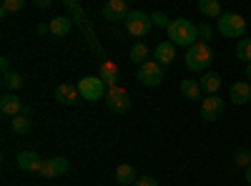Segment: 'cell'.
<instances>
[{
	"label": "cell",
	"mask_w": 251,
	"mask_h": 186,
	"mask_svg": "<svg viewBox=\"0 0 251 186\" xmlns=\"http://www.w3.org/2000/svg\"><path fill=\"white\" fill-rule=\"evenodd\" d=\"M169 40L174 46H181V48H191L199 43V26H194L188 18H176L171 20V26H169Z\"/></svg>",
	"instance_id": "1"
},
{
	"label": "cell",
	"mask_w": 251,
	"mask_h": 186,
	"mask_svg": "<svg viewBox=\"0 0 251 186\" xmlns=\"http://www.w3.org/2000/svg\"><path fill=\"white\" fill-rule=\"evenodd\" d=\"M186 68L188 71H194V73H206L208 66L214 63V51L208 43H203V40H199L196 46H191L186 51Z\"/></svg>",
	"instance_id": "2"
},
{
	"label": "cell",
	"mask_w": 251,
	"mask_h": 186,
	"mask_svg": "<svg viewBox=\"0 0 251 186\" xmlns=\"http://www.w3.org/2000/svg\"><path fill=\"white\" fill-rule=\"evenodd\" d=\"M66 8L73 13L75 26L80 28V33H83V35H86V40L91 43V48L100 55V63H103V60H108V58H106V53H103V48H100V43H98V38H96V35H93V30H91V20H88V15H86V13H83V8L75 3V0H66Z\"/></svg>",
	"instance_id": "3"
},
{
	"label": "cell",
	"mask_w": 251,
	"mask_h": 186,
	"mask_svg": "<svg viewBox=\"0 0 251 186\" xmlns=\"http://www.w3.org/2000/svg\"><path fill=\"white\" fill-rule=\"evenodd\" d=\"M216 30L219 35L224 38H234V40H241L244 33H246V20L236 13H224L219 20H216Z\"/></svg>",
	"instance_id": "4"
},
{
	"label": "cell",
	"mask_w": 251,
	"mask_h": 186,
	"mask_svg": "<svg viewBox=\"0 0 251 186\" xmlns=\"http://www.w3.org/2000/svg\"><path fill=\"white\" fill-rule=\"evenodd\" d=\"M136 80L146 88H156L166 80V71H163V66L156 63V60H146L143 66L136 68Z\"/></svg>",
	"instance_id": "5"
},
{
	"label": "cell",
	"mask_w": 251,
	"mask_h": 186,
	"mask_svg": "<svg viewBox=\"0 0 251 186\" xmlns=\"http://www.w3.org/2000/svg\"><path fill=\"white\" fill-rule=\"evenodd\" d=\"M78 93H80L83 101H100L108 93V86L103 83L98 76H83L78 80Z\"/></svg>",
	"instance_id": "6"
},
{
	"label": "cell",
	"mask_w": 251,
	"mask_h": 186,
	"mask_svg": "<svg viewBox=\"0 0 251 186\" xmlns=\"http://www.w3.org/2000/svg\"><path fill=\"white\" fill-rule=\"evenodd\" d=\"M153 28L151 23V15L149 13H143V10H131L128 18H126V30H128L133 38H143V35H149V30Z\"/></svg>",
	"instance_id": "7"
},
{
	"label": "cell",
	"mask_w": 251,
	"mask_h": 186,
	"mask_svg": "<svg viewBox=\"0 0 251 186\" xmlns=\"http://www.w3.org/2000/svg\"><path fill=\"white\" fill-rule=\"evenodd\" d=\"M106 103H108V111H113V113H126L131 108V96L126 93L121 86H113V88H108V93H106Z\"/></svg>",
	"instance_id": "8"
},
{
	"label": "cell",
	"mask_w": 251,
	"mask_h": 186,
	"mask_svg": "<svg viewBox=\"0 0 251 186\" xmlns=\"http://www.w3.org/2000/svg\"><path fill=\"white\" fill-rule=\"evenodd\" d=\"M224 111H226V103L219 96H206L201 101V118L203 121H216L224 116Z\"/></svg>",
	"instance_id": "9"
},
{
	"label": "cell",
	"mask_w": 251,
	"mask_h": 186,
	"mask_svg": "<svg viewBox=\"0 0 251 186\" xmlns=\"http://www.w3.org/2000/svg\"><path fill=\"white\" fill-rule=\"evenodd\" d=\"M128 3L126 0H106L103 3V18L111 20V23H126V18H128Z\"/></svg>",
	"instance_id": "10"
},
{
	"label": "cell",
	"mask_w": 251,
	"mask_h": 186,
	"mask_svg": "<svg viewBox=\"0 0 251 186\" xmlns=\"http://www.w3.org/2000/svg\"><path fill=\"white\" fill-rule=\"evenodd\" d=\"M68 169H71V163H68V159H63V156H53V159H48V161H43V166H40V171L38 174H43V176H63V174H68Z\"/></svg>",
	"instance_id": "11"
},
{
	"label": "cell",
	"mask_w": 251,
	"mask_h": 186,
	"mask_svg": "<svg viewBox=\"0 0 251 186\" xmlns=\"http://www.w3.org/2000/svg\"><path fill=\"white\" fill-rule=\"evenodd\" d=\"M15 163H18L20 171H28V174H35V171H40V166H43V161H40V156L35 151H20L15 156Z\"/></svg>",
	"instance_id": "12"
},
{
	"label": "cell",
	"mask_w": 251,
	"mask_h": 186,
	"mask_svg": "<svg viewBox=\"0 0 251 186\" xmlns=\"http://www.w3.org/2000/svg\"><path fill=\"white\" fill-rule=\"evenodd\" d=\"M153 60L158 66L174 63V60H176V46L171 43V40H161V43L156 46V51H153Z\"/></svg>",
	"instance_id": "13"
},
{
	"label": "cell",
	"mask_w": 251,
	"mask_h": 186,
	"mask_svg": "<svg viewBox=\"0 0 251 186\" xmlns=\"http://www.w3.org/2000/svg\"><path fill=\"white\" fill-rule=\"evenodd\" d=\"M228 101H234L236 106H246V103L251 101V83H246V80L234 83L231 88H228Z\"/></svg>",
	"instance_id": "14"
},
{
	"label": "cell",
	"mask_w": 251,
	"mask_h": 186,
	"mask_svg": "<svg viewBox=\"0 0 251 186\" xmlns=\"http://www.w3.org/2000/svg\"><path fill=\"white\" fill-rule=\"evenodd\" d=\"M73 33V18H66V15H55L50 18V35L55 38H66Z\"/></svg>",
	"instance_id": "15"
},
{
	"label": "cell",
	"mask_w": 251,
	"mask_h": 186,
	"mask_svg": "<svg viewBox=\"0 0 251 186\" xmlns=\"http://www.w3.org/2000/svg\"><path fill=\"white\" fill-rule=\"evenodd\" d=\"M0 111H3L5 116H10V118L20 116V111H23V103H20L18 93H3V98H0Z\"/></svg>",
	"instance_id": "16"
},
{
	"label": "cell",
	"mask_w": 251,
	"mask_h": 186,
	"mask_svg": "<svg viewBox=\"0 0 251 186\" xmlns=\"http://www.w3.org/2000/svg\"><path fill=\"white\" fill-rule=\"evenodd\" d=\"M80 93H78V86H71V83H60L55 86V101L63 103V106H71V103H78Z\"/></svg>",
	"instance_id": "17"
},
{
	"label": "cell",
	"mask_w": 251,
	"mask_h": 186,
	"mask_svg": "<svg viewBox=\"0 0 251 186\" xmlns=\"http://www.w3.org/2000/svg\"><path fill=\"white\" fill-rule=\"evenodd\" d=\"M98 78H100L108 88H113V86H118L121 73H118V68L111 63V60H103V63H100V71H98Z\"/></svg>",
	"instance_id": "18"
},
{
	"label": "cell",
	"mask_w": 251,
	"mask_h": 186,
	"mask_svg": "<svg viewBox=\"0 0 251 186\" xmlns=\"http://www.w3.org/2000/svg\"><path fill=\"white\" fill-rule=\"evenodd\" d=\"M201 91L203 93H208V96H219V88H221V76L219 73H214V71H206L203 76H201Z\"/></svg>",
	"instance_id": "19"
},
{
	"label": "cell",
	"mask_w": 251,
	"mask_h": 186,
	"mask_svg": "<svg viewBox=\"0 0 251 186\" xmlns=\"http://www.w3.org/2000/svg\"><path fill=\"white\" fill-rule=\"evenodd\" d=\"M116 181H118L121 186H131V184H136V181H138L136 169L131 166V163H118V166H116Z\"/></svg>",
	"instance_id": "20"
},
{
	"label": "cell",
	"mask_w": 251,
	"mask_h": 186,
	"mask_svg": "<svg viewBox=\"0 0 251 186\" xmlns=\"http://www.w3.org/2000/svg\"><path fill=\"white\" fill-rule=\"evenodd\" d=\"M201 83L199 80H194V78H183L181 80V96L183 98H188V101H199L201 98Z\"/></svg>",
	"instance_id": "21"
},
{
	"label": "cell",
	"mask_w": 251,
	"mask_h": 186,
	"mask_svg": "<svg viewBox=\"0 0 251 186\" xmlns=\"http://www.w3.org/2000/svg\"><path fill=\"white\" fill-rule=\"evenodd\" d=\"M196 8H199V13H201V15H206V18H216V20H219V18L224 15L219 0H199Z\"/></svg>",
	"instance_id": "22"
},
{
	"label": "cell",
	"mask_w": 251,
	"mask_h": 186,
	"mask_svg": "<svg viewBox=\"0 0 251 186\" xmlns=\"http://www.w3.org/2000/svg\"><path fill=\"white\" fill-rule=\"evenodd\" d=\"M149 58H151V48L146 46V43H141V40H138V43H133V46H131V60H133V63L143 66Z\"/></svg>",
	"instance_id": "23"
},
{
	"label": "cell",
	"mask_w": 251,
	"mask_h": 186,
	"mask_svg": "<svg viewBox=\"0 0 251 186\" xmlns=\"http://www.w3.org/2000/svg\"><path fill=\"white\" fill-rule=\"evenodd\" d=\"M0 83H3L5 93H15L20 86H23V76L15 73V71H10V73H5V76H3V80H0Z\"/></svg>",
	"instance_id": "24"
},
{
	"label": "cell",
	"mask_w": 251,
	"mask_h": 186,
	"mask_svg": "<svg viewBox=\"0 0 251 186\" xmlns=\"http://www.w3.org/2000/svg\"><path fill=\"white\" fill-rule=\"evenodd\" d=\"M10 131H13V133H18V136L28 133V131H30V118H28V116H23V113L15 116V118L10 121Z\"/></svg>",
	"instance_id": "25"
},
{
	"label": "cell",
	"mask_w": 251,
	"mask_h": 186,
	"mask_svg": "<svg viewBox=\"0 0 251 186\" xmlns=\"http://www.w3.org/2000/svg\"><path fill=\"white\" fill-rule=\"evenodd\" d=\"M236 58L244 60L246 66L251 63V38H241L236 43Z\"/></svg>",
	"instance_id": "26"
},
{
	"label": "cell",
	"mask_w": 251,
	"mask_h": 186,
	"mask_svg": "<svg viewBox=\"0 0 251 186\" xmlns=\"http://www.w3.org/2000/svg\"><path fill=\"white\" fill-rule=\"evenodd\" d=\"M25 8V0H5L3 8H0V18H5L8 13H18Z\"/></svg>",
	"instance_id": "27"
},
{
	"label": "cell",
	"mask_w": 251,
	"mask_h": 186,
	"mask_svg": "<svg viewBox=\"0 0 251 186\" xmlns=\"http://www.w3.org/2000/svg\"><path fill=\"white\" fill-rule=\"evenodd\" d=\"M234 163L241 169H249L251 166V151L249 149H236L234 151Z\"/></svg>",
	"instance_id": "28"
},
{
	"label": "cell",
	"mask_w": 251,
	"mask_h": 186,
	"mask_svg": "<svg viewBox=\"0 0 251 186\" xmlns=\"http://www.w3.org/2000/svg\"><path fill=\"white\" fill-rule=\"evenodd\" d=\"M151 23H153L156 28H166V30H169V26H171V18L166 15L163 10H153V13H151Z\"/></svg>",
	"instance_id": "29"
},
{
	"label": "cell",
	"mask_w": 251,
	"mask_h": 186,
	"mask_svg": "<svg viewBox=\"0 0 251 186\" xmlns=\"http://www.w3.org/2000/svg\"><path fill=\"white\" fill-rule=\"evenodd\" d=\"M199 38L203 40V43H208V40L214 38V26L206 23V20H203V23H199Z\"/></svg>",
	"instance_id": "30"
},
{
	"label": "cell",
	"mask_w": 251,
	"mask_h": 186,
	"mask_svg": "<svg viewBox=\"0 0 251 186\" xmlns=\"http://www.w3.org/2000/svg\"><path fill=\"white\" fill-rule=\"evenodd\" d=\"M136 186H158V181H156L153 176H138Z\"/></svg>",
	"instance_id": "31"
},
{
	"label": "cell",
	"mask_w": 251,
	"mask_h": 186,
	"mask_svg": "<svg viewBox=\"0 0 251 186\" xmlns=\"http://www.w3.org/2000/svg\"><path fill=\"white\" fill-rule=\"evenodd\" d=\"M35 30H38V35H48L50 33V23H38Z\"/></svg>",
	"instance_id": "32"
},
{
	"label": "cell",
	"mask_w": 251,
	"mask_h": 186,
	"mask_svg": "<svg viewBox=\"0 0 251 186\" xmlns=\"http://www.w3.org/2000/svg\"><path fill=\"white\" fill-rule=\"evenodd\" d=\"M0 71H3V76L10 73V60L8 58H0Z\"/></svg>",
	"instance_id": "33"
},
{
	"label": "cell",
	"mask_w": 251,
	"mask_h": 186,
	"mask_svg": "<svg viewBox=\"0 0 251 186\" xmlns=\"http://www.w3.org/2000/svg\"><path fill=\"white\" fill-rule=\"evenodd\" d=\"M38 8H50V0H35Z\"/></svg>",
	"instance_id": "34"
},
{
	"label": "cell",
	"mask_w": 251,
	"mask_h": 186,
	"mask_svg": "<svg viewBox=\"0 0 251 186\" xmlns=\"http://www.w3.org/2000/svg\"><path fill=\"white\" fill-rule=\"evenodd\" d=\"M244 176H246V184H249V186H251V166H249V169H246V174H244Z\"/></svg>",
	"instance_id": "35"
},
{
	"label": "cell",
	"mask_w": 251,
	"mask_h": 186,
	"mask_svg": "<svg viewBox=\"0 0 251 186\" xmlns=\"http://www.w3.org/2000/svg\"><path fill=\"white\" fill-rule=\"evenodd\" d=\"M246 78H249V80H251V63H249V66H246Z\"/></svg>",
	"instance_id": "36"
}]
</instances>
